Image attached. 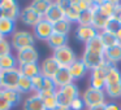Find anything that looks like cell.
<instances>
[{"label":"cell","mask_w":121,"mask_h":110,"mask_svg":"<svg viewBox=\"0 0 121 110\" xmlns=\"http://www.w3.org/2000/svg\"><path fill=\"white\" fill-rule=\"evenodd\" d=\"M34 44H35V36L33 35V32L26 31V30H16L13 32V35L11 36L12 49H14L16 52L34 47Z\"/></svg>","instance_id":"6da1fadb"},{"label":"cell","mask_w":121,"mask_h":110,"mask_svg":"<svg viewBox=\"0 0 121 110\" xmlns=\"http://www.w3.org/2000/svg\"><path fill=\"white\" fill-rule=\"evenodd\" d=\"M77 97H81V96H79V88L76 83H70L68 86L63 87V88L56 89V98H57L59 106L69 107L72 101Z\"/></svg>","instance_id":"7a4b0ae2"},{"label":"cell","mask_w":121,"mask_h":110,"mask_svg":"<svg viewBox=\"0 0 121 110\" xmlns=\"http://www.w3.org/2000/svg\"><path fill=\"white\" fill-rule=\"evenodd\" d=\"M52 57L59 63V66L63 69H68L72 63L78 60L76 52L69 45H65V47H61L59 49H55L52 52Z\"/></svg>","instance_id":"3957f363"},{"label":"cell","mask_w":121,"mask_h":110,"mask_svg":"<svg viewBox=\"0 0 121 110\" xmlns=\"http://www.w3.org/2000/svg\"><path fill=\"white\" fill-rule=\"evenodd\" d=\"M81 98L83 100L86 109L92 106H98V105H105L107 104V94L104 91H98L91 87H87L83 91Z\"/></svg>","instance_id":"277c9868"},{"label":"cell","mask_w":121,"mask_h":110,"mask_svg":"<svg viewBox=\"0 0 121 110\" xmlns=\"http://www.w3.org/2000/svg\"><path fill=\"white\" fill-rule=\"evenodd\" d=\"M66 5H68V1H63V0L51 1L50 8H48L47 13L44 14L43 18L52 25L61 21V20H65V7Z\"/></svg>","instance_id":"5b68a950"},{"label":"cell","mask_w":121,"mask_h":110,"mask_svg":"<svg viewBox=\"0 0 121 110\" xmlns=\"http://www.w3.org/2000/svg\"><path fill=\"white\" fill-rule=\"evenodd\" d=\"M21 71L18 67L11 69V70H3L0 74L3 89H17L20 78H21Z\"/></svg>","instance_id":"8992f818"},{"label":"cell","mask_w":121,"mask_h":110,"mask_svg":"<svg viewBox=\"0 0 121 110\" xmlns=\"http://www.w3.org/2000/svg\"><path fill=\"white\" fill-rule=\"evenodd\" d=\"M14 56H16L18 66L29 65V63H38V61H39V52H38V49L35 47L17 51Z\"/></svg>","instance_id":"52a82bcc"},{"label":"cell","mask_w":121,"mask_h":110,"mask_svg":"<svg viewBox=\"0 0 121 110\" xmlns=\"http://www.w3.org/2000/svg\"><path fill=\"white\" fill-rule=\"evenodd\" d=\"M1 11H3V17L16 22L20 20L21 14V8H20L18 1L16 0H1Z\"/></svg>","instance_id":"ba28073f"},{"label":"cell","mask_w":121,"mask_h":110,"mask_svg":"<svg viewBox=\"0 0 121 110\" xmlns=\"http://www.w3.org/2000/svg\"><path fill=\"white\" fill-rule=\"evenodd\" d=\"M52 34H53V25L50 24L48 21H46L44 18L40 20V21L33 27V35L35 36V39L47 42Z\"/></svg>","instance_id":"9c48e42d"},{"label":"cell","mask_w":121,"mask_h":110,"mask_svg":"<svg viewBox=\"0 0 121 110\" xmlns=\"http://www.w3.org/2000/svg\"><path fill=\"white\" fill-rule=\"evenodd\" d=\"M81 61L85 63V66L87 67V70H94L98 67H104L107 61L104 60V56L99 55H92V53H87L83 51L81 56Z\"/></svg>","instance_id":"30bf717a"},{"label":"cell","mask_w":121,"mask_h":110,"mask_svg":"<svg viewBox=\"0 0 121 110\" xmlns=\"http://www.w3.org/2000/svg\"><path fill=\"white\" fill-rule=\"evenodd\" d=\"M39 67H40V75L44 76V78H51L52 79L53 76L56 75L59 70H60V66L59 63L53 60V57H47L42 61V63H39Z\"/></svg>","instance_id":"8fae6325"},{"label":"cell","mask_w":121,"mask_h":110,"mask_svg":"<svg viewBox=\"0 0 121 110\" xmlns=\"http://www.w3.org/2000/svg\"><path fill=\"white\" fill-rule=\"evenodd\" d=\"M20 20L24 25L26 26H30V27H34L40 20H43L34 9L31 8L30 5H26L25 8L21 9V14H20Z\"/></svg>","instance_id":"7c38bea8"},{"label":"cell","mask_w":121,"mask_h":110,"mask_svg":"<svg viewBox=\"0 0 121 110\" xmlns=\"http://www.w3.org/2000/svg\"><path fill=\"white\" fill-rule=\"evenodd\" d=\"M74 35H76V39L78 40V42L86 44V43H89L91 39H94V38L96 36L98 31L92 26H81V25H78L77 29H76Z\"/></svg>","instance_id":"4fadbf2b"},{"label":"cell","mask_w":121,"mask_h":110,"mask_svg":"<svg viewBox=\"0 0 121 110\" xmlns=\"http://www.w3.org/2000/svg\"><path fill=\"white\" fill-rule=\"evenodd\" d=\"M120 4V1H116V0H104V1H95V5L96 9L100 14H103L107 18H112L113 13H115L116 7Z\"/></svg>","instance_id":"5bb4252c"},{"label":"cell","mask_w":121,"mask_h":110,"mask_svg":"<svg viewBox=\"0 0 121 110\" xmlns=\"http://www.w3.org/2000/svg\"><path fill=\"white\" fill-rule=\"evenodd\" d=\"M104 70L107 73V75H105V87L121 83V71L117 66L111 65V63L107 62L104 66Z\"/></svg>","instance_id":"9a60e30c"},{"label":"cell","mask_w":121,"mask_h":110,"mask_svg":"<svg viewBox=\"0 0 121 110\" xmlns=\"http://www.w3.org/2000/svg\"><path fill=\"white\" fill-rule=\"evenodd\" d=\"M22 109L24 110H46L42 98L39 97L38 93L29 94L22 102Z\"/></svg>","instance_id":"2e32d148"},{"label":"cell","mask_w":121,"mask_h":110,"mask_svg":"<svg viewBox=\"0 0 121 110\" xmlns=\"http://www.w3.org/2000/svg\"><path fill=\"white\" fill-rule=\"evenodd\" d=\"M85 52L87 53H92V55H99V56H104V52H105V48L102 43V39L99 36V32L98 35L91 39L89 43L85 44Z\"/></svg>","instance_id":"e0dca14e"},{"label":"cell","mask_w":121,"mask_h":110,"mask_svg":"<svg viewBox=\"0 0 121 110\" xmlns=\"http://www.w3.org/2000/svg\"><path fill=\"white\" fill-rule=\"evenodd\" d=\"M38 94L42 98L46 110H55L59 106L57 98H56V91H42Z\"/></svg>","instance_id":"ac0fdd59"},{"label":"cell","mask_w":121,"mask_h":110,"mask_svg":"<svg viewBox=\"0 0 121 110\" xmlns=\"http://www.w3.org/2000/svg\"><path fill=\"white\" fill-rule=\"evenodd\" d=\"M68 71H69V74H70L72 79H73V82H74V80H78V79H82L87 74L89 70H87V67L85 66V63L81 61V58H78L76 62H73L68 67Z\"/></svg>","instance_id":"d6986e66"},{"label":"cell","mask_w":121,"mask_h":110,"mask_svg":"<svg viewBox=\"0 0 121 110\" xmlns=\"http://www.w3.org/2000/svg\"><path fill=\"white\" fill-rule=\"evenodd\" d=\"M52 80H53V83H55L56 88H63V87L68 86V84H70V83H74L72 76H70V74H69V71H68V69H63V67L56 73V75L52 78Z\"/></svg>","instance_id":"ffe728a7"},{"label":"cell","mask_w":121,"mask_h":110,"mask_svg":"<svg viewBox=\"0 0 121 110\" xmlns=\"http://www.w3.org/2000/svg\"><path fill=\"white\" fill-rule=\"evenodd\" d=\"M104 60L108 63L116 66V63H118L121 61V45L117 44L115 47L107 48L104 52Z\"/></svg>","instance_id":"44dd1931"},{"label":"cell","mask_w":121,"mask_h":110,"mask_svg":"<svg viewBox=\"0 0 121 110\" xmlns=\"http://www.w3.org/2000/svg\"><path fill=\"white\" fill-rule=\"evenodd\" d=\"M94 18H92V24L91 26L94 27L95 30H96L98 32H102L105 30V26H107V22L109 18H107V17H104L103 14H100L99 12H98L96 9V5H95V1H94Z\"/></svg>","instance_id":"7402d4cb"},{"label":"cell","mask_w":121,"mask_h":110,"mask_svg":"<svg viewBox=\"0 0 121 110\" xmlns=\"http://www.w3.org/2000/svg\"><path fill=\"white\" fill-rule=\"evenodd\" d=\"M14 31H16V22L5 17L0 18V35L1 36H12Z\"/></svg>","instance_id":"603a6c76"},{"label":"cell","mask_w":121,"mask_h":110,"mask_svg":"<svg viewBox=\"0 0 121 110\" xmlns=\"http://www.w3.org/2000/svg\"><path fill=\"white\" fill-rule=\"evenodd\" d=\"M47 44L52 51L59 49V48H61V47L68 45V36L60 35V34H55V32H53V34L51 35V38L47 40Z\"/></svg>","instance_id":"cb8c5ba5"},{"label":"cell","mask_w":121,"mask_h":110,"mask_svg":"<svg viewBox=\"0 0 121 110\" xmlns=\"http://www.w3.org/2000/svg\"><path fill=\"white\" fill-rule=\"evenodd\" d=\"M20 71H21V75L22 76H26V78L33 79L34 76L39 75L40 74V67H39V63H29V65H22L18 66Z\"/></svg>","instance_id":"d4e9b609"},{"label":"cell","mask_w":121,"mask_h":110,"mask_svg":"<svg viewBox=\"0 0 121 110\" xmlns=\"http://www.w3.org/2000/svg\"><path fill=\"white\" fill-rule=\"evenodd\" d=\"M3 93H4V97L7 98V101L9 102V105L12 107H16L21 104L22 94L17 89H3Z\"/></svg>","instance_id":"484cf974"},{"label":"cell","mask_w":121,"mask_h":110,"mask_svg":"<svg viewBox=\"0 0 121 110\" xmlns=\"http://www.w3.org/2000/svg\"><path fill=\"white\" fill-rule=\"evenodd\" d=\"M50 5H51V0H33L31 3H30V7H31L42 18L44 17V14L47 13Z\"/></svg>","instance_id":"4316f807"},{"label":"cell","mask_w":121,"mask_h":110,"mask_svg":"<svg viewBox=\"0 0 121 110\" xmlns=\"http://www.w3.org/2000/svg\"><path fill=\"white\" fill-rule=\"evenodd\" d=\"M14 67H18V63H17L16 56L13 53H9V55L0 57V69L1 70H11V69Z\"/></svg>","instance_id":"83f0119b"},{"label":"cell","mask_w":121,"mask_h":110,"mask_svg":"<svg viewBox=\"0 0 121 110\" xmlns=\"http://www.w3.org/2000/svg\"><path fill=\"white\" fill-rule=\"evenodd\" d=\"M69 5L77 9L79 13H82L91 9L94 7V1L92 0H69Z\"/></svg>","instance_id":"f1b7e54d"},{"label":"cell","mask_w":121,"mask_h":110,"mask_svg":"<svg viewBox=\"0 0 121 110\" xmlns=\"http://www.w3.org/2000/svg\"><path fill=\"white\" fill-rule=\"evenodd\" d=\"M99 36L100 39H102V43L103 45H104V48L107 49V48H111V47H115V45H117V38H116V34H112V32L109 31H102L99 32Z\"/></svg>","instance_id":"f546056e"},{"label":"cell","mask_w":121,"mask_h":110,"mask_svg":"<svg viewBox=\"0 0 121 110\" xmlns=\"http://www.w3.org/2000/svg\"><path fill=\"white\" fill-rule=\"evenodd\" d=\"M70 30H72V24L68 22L66 20H61V21L53 24V32L55 34H60V35L68 36Z\"/></svg>","instance_id":"4dcf8cb0"},{"label":"cell","mask_w":121,"mask_h":110,"mask_svg":"<svg viewBox=\"0 0 121 110\" xmlns=\"http://www.w3.org/2000/svg\"><path fill=\"white\" fill-rule=\"evenodd\" d=\"M17 91L21 94H29V93H34L33 91V84H31V79L26 78V76H21L17 86Z\"/></svg>","instance_id":"1f68e13d"},{"label":"cell","mask_w":121,"mask_h":110,"mask_svg":"<svg viewBox=\"0 0 121 110\" xmlns=\"http://www.w3.org/2000/svg\"><path fill=\"white\" fill-rule=\"evenodd\" d=\"M79 16H81V13L77 9H74L73 7L69 5V1H68V5L65 7V20L70 24H78Z\"/></svg>","instance_id":"d6a6232c"},{"label":"cell","mask_w":121,"mask_h":110,"mask_svg":"<svg viewBox=\"0 0 121 110\" xmlns=\"http://www.w3.org/2000/svg\"><path fill=\"white\" fill-rule=\"evenodd\" d=\"M104 92L109 98H121V83L115 86H107L104 88Z\"/></svg>","instance_id":"836d02e7"},{"label":"cell","mask_w":121,"mask_h":110,"mask_svg":"<svg viewBox=\"0 0 121 110\" xmlns=\"http://www.w3.org/2000/svg\"><path fill=\"white\" fill-rule=\"evenodd\" d=\"M92 8H94V7H92ZM92 8L90 9V11L82 12L81 16H79L78 25H81V26H91L92 18H94V9Z\"/></svg>","instance_id":"e575fe53"},{"label":"cell","mask_w":121,"mask_h":110,"mask_svg":"<svg viewBox=\"0 0 121 110\" xmlns=\"http://www.w3.org/2000/svg\"><path fill=\"white\" fill-rule=\"evenodd\" d=\"M43 82H44V76H42L40 74L37 75V76H34V78L31 79L33 91H34V93H39V92L43 89Z\"/></svg>","instance_id":"d590c367"},{"label":"cell","mask_w":121,"mask_h":110,"mask_svg":"<svg viewBox=\"0 0 121 110\" xmlns=\"http://www.w3.org/2000/svg\"><path fill=\"white\" fill-rule=\"evenodd\" d=\"M12 53V45H11V42L7 40L5 38L0 39V57H3L5 55H9Z\"/></svg>","instance_id":"8d00e7d4"},{"label":"cell","mask_w":121,"mask_h":110,"mask_svg":"<svg viewBox=\"0 0 121 110\" xmlns=\"http://www.w3.org/2000/svg\"><path fill=\"white\" fill-rule=\"evenodd\" d=\"M89 87L98 91H104L105 88V80L104 79H98V78H90L89 79Z\"/></svg>","instance_id":"74e56055"},{"label":"cell","mask_w":121,"mask_h":110,"mask_svg":"<svg viewBox=\"0 0 121 110\" xmlns=\"http://www.w3.org/2000/svg\"><path fill=\"white\" fill-rule=\"evenodd\" d=\"M120 29H121V25L118 24L117 20H115L113 17L108 20L107 26H105V31H109V32H112V34H116Z\"/></svg>","instance_id":"f35d334b"},{"label":"cell","mask_w":121,"mask_h":110,"mask_svg":"<svg viewBox=\"0 0 121 110\" xmlns=\"http://www.w3.org/2000/svg\"><path fill=\"white\" fill-rule=\"evenodd\" d=\"M69 109L70 110H85L86 106H85V102L81 97H77L72 101V104L69 105Z\"/></svg>","instance_id":"ab89813d"},{"label":"cell","mask_w":121,"mask_h":110,"mask_svg":"<svg viewBox=\"0 0 121 110\" xmlns=\"http://www.w3.org/2000/svg\"><path fill=\"white\" fill-rule=\"evenodd\" d=\"M105 75H107V73H105L104 67H98V69H94V70H91V73H90V78L104 79V80H105Z\"/></svg>","instance_id":"60d3db41"},{"label":"cell","mask_w":121,"mask_h":110,"mask_svg":"<svg viewBox=\"0 0 121 110\" xmlns=\"http://www.w3.org/2000/svg\"><path fill=\"white\" fill-rule=\"evenodd\" d=\"M56 86L53 83V80L51 78H44V82H43V89L42 91H56ZM40 91V92H42Z\"/></svg>","instance_id":"b9f144b4"},{"label":"cell","mask_w":121,"mask_h":110,"mask_svg":"<svg viewBox=\"0 0 121 110\" xmlns=\"http://www.w3.org/2000/svg\"><path fill=\"white\" fill-rule=\"evenodd\" d=\"M12 106L9 105V102L7 101V98L4 97L3 89H0V110H11Z\"/></svg>","instance_id":"7bdbcfd3"},{"label":"cell","mask_w":121,"mask_h":110,"mask_svg":"<svg viewBox=\"0 0 121 110\" xmlns=\"http://www.w3.org/2000/svg\"><path fill=\"white\" fill-rule=\"evenodd\" d=\"M113 18H115V20H117V21H118V24L121 25V3L118 4L117 7H116L115 13H113Z\"/></svg>","instance_id":"ee69618b"},{"label":"cell","mask_w":121,"mask_h":110,"mask_svg":"<svg viewBox=\"0 0 121 110\" xmlns=\"http://www.w3.org/2000/svg\"><path fill=\"white\" fill-rule=\"evenodd\" d=\"M104 110H121V107H120V105H117L116 102H107Z\"/></svg>","instance_id":"f6af8a7d"},{"label":"cell","mask_w":121,"mask_h":110,"mask_svg":"<svg viewBox=\"0 0 121 110\" xmlns=\"http://www.w3.org/2000/svg\"><path fill=\"white\" fill-rule=\"evenodd\" d=\"M105 105H98V106H92V107H89L87 110H104Z\"/></svg>","instance_id":"bcb514c9"},{"label":"cell","mask_w":121,"mask_h":110,"mask_svg":"<svg viewBox=\"0 0 121 110\" xmlns=\"http://www.w3.org/2000/svg\"><path fill=\"white\" fill-rule=\"evenodd\" d=\"M116 38H117V43L121 45V29L118 30L117 32H116Z\"/></svg>","instance_id":"7dc6e473"},{"label":"cell","mask_w":121,"mask_h":110,"mask_svg":"<svg viewBox=\"0 0 121 110\" xmlns=\"http://www.w3.org/2000/svg\"><path fill=\"white\" fill-rule=\"evenodd\" d=\"M55 110H70V109H69V107H66V106H57Z\"/></svg>","instance_id":"c3c4849f"},{"label":"cell","mask_w":121,"mask_h":110,"mask_svg":"<svg viewBox=\"0 0 121 110\" xmlns=\"http://www.w3.org/2000/svg\"><path fill=\"white\" fill-rule=\"evenodd\" d=\"M0 89H3V83H1V78H0Z\"/></svg>","instance_id":"681fc988"},{"label":"cell","mask_w":121,"mask_h":110,"mask_svg":"<svg viewBox=\"0 0 121 110\" xmlns=\"http://www.w3.org/2000/svg\"><path fill=\"white\" fill-rule=\"evenodd\" d=\"M0 39H3V36H1V35H0Z\"/></svg>","instance_id":"f907efd6"},{"label":"cell","mask_w":121,"mask_h":110,"mask_svg":"<svg viewBox=\"0 0 121 110\" xmlns=\"http://www.w3.org/2000/svg\"><path fill=\"white\" fill-rule=\"evenodd\" d=\"M1 71H3V70H1V69H0V74H1Z\"/></svg>","instance_id":"816d5d0a"}]
</instances>
